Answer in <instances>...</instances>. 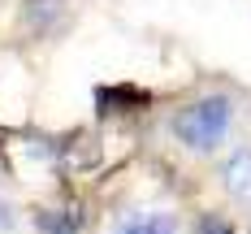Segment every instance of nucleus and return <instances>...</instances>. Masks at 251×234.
<instances>
[{
	"label": "nucleus",
	"mask_w": 251,
	"mask_h": 234,
	"mask_svg": "<svg viewBox=\"0 0 251 234\" xmlns=\"http://www.w3.org/2000/svg\"><path fill=\"white\" fill-rule=\"evenodd\" d=\"M229 117H234V104H229L226 96H203V100L186 104V108L174 117V134L186 143V148L208 152V148H217V143L226 139Z\"/></svg>",
	"instance_id": "nucleus-1"
},
{
	"label": "nucleus",
	"mask_w": 251,
	"mask_h": 234,
	"mask_svg": "<svg viewBox=\"0 0 251 234\" xmlns=\"http://www.w3.org/2000/svg\"><path fill=\"white\" fill-rule=\"evenodd\" d=\"M221 182H226V191L238 204H251V148H238L221 165Z\"/></svg>",
	"instance_id": "nucleus-2"
},
{
	"label": "nucleus",
	"mask_w": 251,
	"mask_h": 234,
	"mask_svg": "<svg viewBox=\"0 0 251 234\" xmlns=\"http://www.w3.org/2000/svg\"><path fill=\"white\" fill-rule=\"evenodd\" d=\"M117 234H174V217H165V212H134V217H126Z\"/></svg>",
	"instance_id": "nucleus-3"
},
{
	"label": "nucleus",
	"mask_w": 251,
	"mask_h": 234,
	"mask_svg": "<svg viewBox=\"0 0 251 234\" xmlns=\"http://www.w3.org/2000/svg\"><path fill=\"white\" fill-rule=\"evenodd\" d=\"M200 234H234L226 226V221H217V217H208V221H200Z\"/></svg>",
	"instance_id": "nucleus-4"
}]
</instances>
